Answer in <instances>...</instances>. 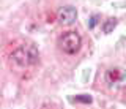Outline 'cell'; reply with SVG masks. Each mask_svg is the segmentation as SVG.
Masks as SVG:
<instances>
[{"label": "cell", "mask_w": 126, "mask_h": 109, "mask_svg": "<svg viewBox=\"0 0 126 109\" xmlns=\"http://www.w3.org/2000/svg\"><path fill=\"white\" fill-rule=\"evenodd\" d=\"M11 59L19 67H30V65H35L38 62L39 54L33 44H21L13 51Z\"/></svg>", "instance_id": "1"}, {"label": "cell", "mask_w": 126, "mask_h": 109, "mask_svg": "<svg viewBox=\"0 0 126 109\" xmlns=\"http://www.w3.org/2000/svg\"><path fill=\"white\" fill-rule=\"evenodd\" d=\"M58 46L65 54H76L82 46V38L76 32H65L58 38Z\"/></svg>", "instance_id": "2"}, {"label": "cell", "mask_w": 126, "mask_h": 109, "mask_svg": "<svg viewBox=\"0 0 126 109\" xmlns=\"http://www.w3.org/2000/svg\"><path fill=\"white\" fill-rule=\"evenodd\" d=\"M106 82L112 89H125L126 87V70L123 68H109L104 76Z\"/></svg>", "instance_id": "3"}, {"label": "cell", "mask_w": 126, "mask_h": 109, "mask_svg": "<svg viewBox=\"0 0 126 109\" xmlns=\"http://www.w3.org/2000/svg\"><path fill=\"white\" fill-rule=\"evenodd\" d=\"M57 19H58V22H60L62 25H71V24H74V21L77 19V10L74 8V6H63V8L58 10V13H57Z\"/></svg>", "instance_id": "4"}, {"label": "cell", "mask_w": 126, "mask_h": 109, "mask_svg": "<svg viewBox=\"0 0 126 109\" xmlns=\"http://www.w3.org/2000/svg\"><path fill=\"white\" fill-rule=\"evenodd\" d=\"M115 27H117V19L115 18H113V19L110 18V19H107V21L102 24V32H104V33H110Z\"/></svg>", "instance_id": "5"}, {"label": "cell", "mask_w": 126, "mask_h": 109, "mask_svg": "<svg viewBox=\"0 0 126 109\" xmlns=\"http://www.w3.org/2000/svg\"><path fill=\"white\" fill-rule=\"evenodd\" d=\"M76 101H82V103H92V96L90 95H77Z\"/></svg>", "instance_id": "6"}, {"label": "cell", "mask_w": 126, "mask_h": 109, "mask_svg": "<svg viewBox=\"0 0 126 109\" xmlns=\"http://www.w3.org/2000/svg\"><path fill=\"white\" fill-rule=\"evenodd\" d=\"M96 22H98V16H93L90 19V29H93V27L96 25Z\"/></svg>", "instance_id": "7"}]
</instances>
